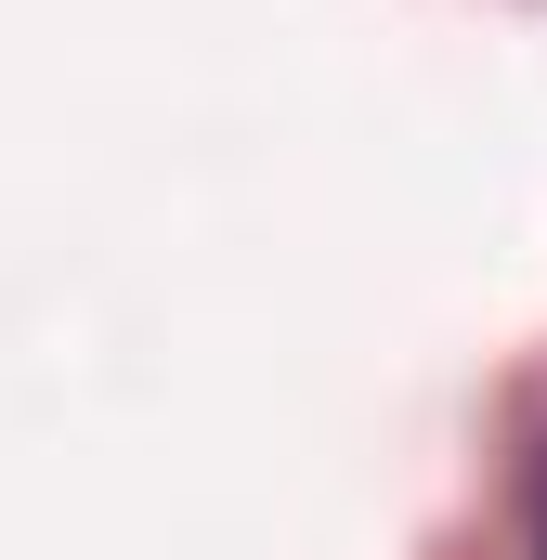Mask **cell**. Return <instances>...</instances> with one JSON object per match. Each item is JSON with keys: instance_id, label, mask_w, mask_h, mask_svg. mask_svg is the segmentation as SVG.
Returning a JSON list of instances; mask_svg holds the SVG:
<instances>
[{"instance_id": "6da1fadb", "label": "cell", "mask_w": 547, "mask_h": 560, "mask_svg": "<svg viewBox=\"0 0 547 560\" xmlns=\"http://www.w3.org/2000/svg\"><path fill=\"white\" fill-rule=\"evenodd\" d=\"M535 560H547V482H535Z\"/></svg>"}]
</instances>
